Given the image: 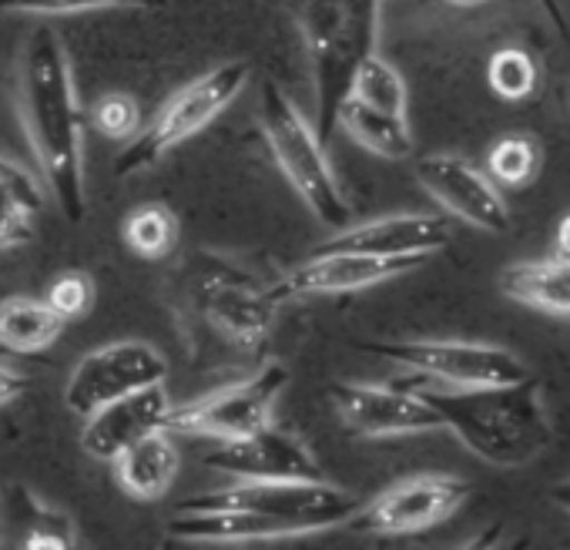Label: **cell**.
Wrapping results in <instances>:
<instances>
[{"label":"cell","instance_id":"obj_8","mask_svg":"<svg viewBox=\"0 0 570 550\" xmlns=\"http://www.w3.org/2000/svg\"><path fill=\"white\" fill-rule=\"evenodd\" d=\"M195 310L228 346L262 353L272 336L278 299L272 286H258L248 272H238L228 262H212L195 286Z\"/></svg>","mask_w":570,"mask_h":550},{"label":"cell","instance_id":"obj_29","mask_svg":"<svg viewBox=\"0 0 570 550\" xmlns=\"http://www.w3.org/2000/svg\"><path fill=\"white\" fill-rule=\"evenodd\" d=\"M48 303L71 323V320H78V316H85V313L91 310V303H95V286H91L88 275L68 272V275H61V279L48 289Z\"/></svg>","mask_w":570,"mask_h":550},{"label":"cell","instance_id":"obj_16","mask_svg":"<svg viewBox=\"0 0 570 550\" xmlns=\"http://www.w3.org/2000/svg\"><path fill=\"white\" fill-rule=\"evenodd\" d=\"M450 238L453 232L443 215L410 212V215H386L366 225H350L336 238L323 242L320 248L370 252V255H433L446 248Z\"/></svg>","mask_w":570,"mask_h":550},{"label":"cell","instance_id":"obj_10","mask_svg":"<svg viewBox=\"0 0 570 550\" xmlns=\"http://www.w3.org/2000/svg\"><path fill=\"white\" fill-rule=\"evenodd\" d=\"M430 255H370V252H343V248H320L313 258L296 265L289 275L272 286L275 299L296 296H336V293H360L400 275L416 272Z\"/></svg>","mask_w":570,"mask_h":550},{"label":"cell","instance_id":"obj_26","mask_svg":"<svg viewBox=\"0 0 570 550\" xmlns=\"http://www.w3.org/2000/svg\"><path fill=\"white\" fill-rule=\"evenodd\" d=\"M350 95H356L360 101H366L380 111H390V115H406V105H410L403 75L386 58H380L376 51L360 65Z\"/></svg>","mask_w":570,"mask_h":550},{"label":"cell","instance_id":"obj_17","mask_svg":"<svg viewBox=\"0 0 570 550\" xmlns=\"http://www.w3.org/2000/svg\"><path fill=\"white\" fill-rule=\"evenodd\" d=\"M0 547L68 550L75 547V523L68 513L41 503L28 487L11 483L0 493Z\"/></svg>","mask_w":570,"mask_h":550},{"label":"cell","instance_id":"obj_15","mask_svg":"<svg viewBox=\"0 0 570 550\" xmlns=\"http://www.w3.org/2000/svg\"><path fill=\"white\" fill-rule=\"evenodd\" d=\"M168 413H171V403L161 383L131 390L85 416L81 446L88 456L101 463H115L131 443H138L141 436L155 430H165Z\"/></svg>","mask_w":570,"mask_h":550},{"label":"cell","instance_id":"obj_3","mask_svg":"<svg viewBox=\"0 0 570 550\" xmlns=\"http://www.w3.org/2000/svg\"><path fill=\"white\" fill-rule=\"evenodd\" d=\"M296 18L316 85V135L326 145L360 65L376 51L380 0H299Z\"/></svg>","mask_w":570,"mask_h":550},{"label":"cell","instance_id":"obj_13","mask_svg":"<svg viewBox=\"0 0 570 550\" xmlns=\"http://www.w3.org/2000/svg\"><path fill=\"white\" fill-rule=\"evenodd\" d=\"M416 181L460 222L483 232H510V208L500 185L463 155H426L416 161Z\"/></svg>","mask_w":570,"mask_h":550},{"label":"cell","instance_id":"obj_25","mask_svg":"<svg viewBox=\"0 0 570 550\" xmlns=\"http://www.w3.org/2000/svg\"><path fill=\"white\" fill-rule=\"evenodd\" d=\"M487 81L503 101H527L540 91V65L523 48H500L490 55Z\"/></svg>","mask_w":570,"mask_h":550},{"label":"cell","instance_id":"obj_5","mask_svg":"<svg viewBox=\"0 0 570 550\" xmlns=\"http://www.w3.org/2000/svg\"><path fill=\"white\" fill-rule=\"evenodd\" d=\"M245 81H248V65L228 61V65H218V68L205 71L202 78H195L181 91H175L158 108L151 125L141 128L135 138H128V145L118 151L115 175L128 178L135 171H145L161 155H168L171 148H178L181 141L198 135L218 111H225L235 101V95L245 88Z\"/></svg>","mask_w":570,"mask_h":550},{"label":"cell","instance_id":"obj_6","mask_svg":"<svg viewBox=\"0 0 570 550\" xmlns=\"http://www.w3.org/2000/svg\"><path fill=\"white\" fill-rule=\"evenodd\" d=\"M356 350L400 363L426 380L446 386H503L527 380L530 370L503 346L460 343V340H393V343H356Z\"/></svg>","mask_w":570,"mask_h":550},{"label":"cell","instance_id":"obj_1","mask_svg":"<svg viewBox=\"0 0 570 550\" xmlns=\"http://www.w3.org/2000/svg\"><path fill=\"white\" fill-rule=\"evenodd\" d=\"M21 118L38 168L58 198V208L71 225H81L88 215L81 171V111L75 101L68 51L51 28H38L24 45Z\"/></svg>","mask_w":570,"mask_h":550},{"label":"cell","instance_id":"obj_12","mask_svg":"<svg viewBox=\"0 0 570 550\" xmlns=\"http://www.w3.org/2000/svg\"><path fill=\"white\" fill-rule=\"evenodd\" d=\"M330 400L340 420L370 440L383 436H413L443 430L440 413L420 396V390L406 386L403 380L390 386H366V383H333Z\"/></svg>","mask_w":570,"mask_h":550},{"label":"cell","instance_id":"obj_27","mask_svg":"<svg viewBox=\"0 0 570 550\" xmlns=\"http://www.w3.org/2000/svg\"><path fill=\"white\" fill-rule=\"evenodd\" d=\"M91 121H95V128H98L105 138H111V141H128V138L138 135L141 108H138V101H135L131 95L115 91V95H105V98L95 105Z\"/></svg>","mask_w":570,"mask_h":550},{"label":"cell","instance_id":"obj_22","mask_svg":"<svg viewBox=\"0 0 570 550\" xmlns=\"http://www.w3.org/2000/svg\"><path fill=\"white\" fill-rule=\"evenodd\" d=\"M68 320L48 299H4L0 303V346L11 356H28L48 350Z\"/></svg>","mask_w":570,"mask_h":550},{"label":"cell","instance_id":"obj_4","mask_svg":"<svg viewBox=\"0 0 570 550\" xmlns=\"http://www.w3.org/2000/svg\"><path fill=\"white\" fill-rule=\"evenodd\" d=\"M258 121H262V135H265L272 158L278 161L282 175L289 178L293 191L309 205V212L330 228H350L353 205L346 202L333 175V165L326 158V148L316 128L299 115L289 95L272 81L262 88Z\"/></svg>","mask_w":570,"mask_h":550},{"label":"cell","instance_id":"obj_19","mask_svg":"<svg viewBox=\"0 0 570 550\" xmlns=\"http://www.w3.org/2000/svg\"><path fill=\"white\" fill-rule=\"evenodd\" d=\"M118 480L128 497L135 500H158L178 473V450L168 436V430H155L131 443L118 460H115Z\"/></svg>","mask_w":570,"mask_h":550},{"label":"cell","instance_id":"obj_24","mask_svg":"<svg viewBox=\"0 0 570 550\" xmlns=\"http://www.w3.org/2000/svg\"><path fill=\"white\" fill-rule=\"evenodd\" d=\"M178 235H181L178 215L161 202L141 205L125 218V245L135 255L151 258V262L171 255L175 245H178Z\"/></svg>","mask_w":570,"mask_h":550},{"label":"cell","instance_id":"obj_34","mask_svg":"<svg viewBox=\"0 0 570 550\" xmlns=\"http://www.w3.org/2000/svg\"><path fill=\"white\" fill-rule=\"evenodd\" d=\"M446 4H453V8H480V4H487V0H446Z\"/></svg>","mask_w":570,"mask_h":550},{"label":"cell","instance_id":"obj_35","mask_svg":"<svg viewBox=\"0 0 570 550\" xmlns=\"http://www.w3.org/2000/svg\"><path fill=\"white\" fill-rule=\"evenodd\" d=\"M0 356H11V353H8V350H4V346H0Z\"/></svg>","mask_w":570,"mask_h":550},{"label":"cell","instance_id":"obj_2","mask_svg":"<svg viewBox=\"0 0 570 550\" xmlns=\"http://www.w3.org/2000/svg\"><path fill=\"white\" fill-rule=\"evenodd\" d=\"M420 396L440 413L443 430L490 466H527L553 443V420L533 376L503 386L420 390Z\"/></svg>","mask_w":570,"mask_h":550},{"label":"cell","instance_id":"obj_37","mask_svg":"<svg viewBox=\"0 0 570 550\" xmlns=\"http://www.w3.org/2000/svg\"><path fill=\"white\" fill-rule=\"evenodd\" d=\"M420 4H426V0H420Z\"/></svg>","mask_w":570,"mask_h":550},{"label":"cell","instance_id":"obj_30","mask_svg":"<svg viewBox=\"0 0 570 550\" xmlns=\"http://www.w3.org/2000/svg\"><path fill=\"white\" fill-rule=\"evenodd\" d=\"M537 8H540L543 18L550 21L553 35H557L560 41H567V38H570V21H567V11H563V0H537Z\"/></svg>","mask_w":570,"mask_h":550},{"label":"cell","instance_id":"obj_36","mask_svg":"<svg viewBox=\"0 0 570 550\" xmlns=\"http://www.w3.org/2000/svg\"><path fill=\"white\" fill-rule=\"evenodd\" d=\"M567 108H570V95H567Z\"/></svg>","mask_w":570,"mask_h":550},{"label":"cell","instance_id":"obj_28","mask_svg":"<svg viewBox=\"0 0 570 550\" xmlns=\"http://www.w3.org/2000/svg\"><path fill=\"white\" fill-rule=\"evenodd\" d=\"M168 0H0V11L18 14H75V11H95V8H141L158 11Z\"/></svg>","mask_w":570,"mask_h":550},{"label":"cell","instance_id":"obj_33","mask_svg":"<svg viewBox=\"0 0 570 550\" xmlns=\"http://www.w3.org/2000/svg\"><path fill=\"white\" fill-rule=\"evenodd\" d=\"M550 503L560 507V510L570 517V480H560V483L550 487Z\"/></svg>","mask_w":570,"mask_h":550},{"label":"cell","instance_id":"obj_14","mask_svg":"<svg viewBox=\"0 0 570 550\" xmlns=\"http://www.w3.org/2000/svg\"><path fill=\"white\" fill-rule=\"evenodd\" d=\"M205 466L238 480H326L303 440L272 426L218 443L205 456Z\"/></svg>","mask_w":570,"mask_h":550},{"label":"cell","instance_id":"obj_20","mask_svg":"<svg viewBox=\"0 0 570 550\" xmlns=\"http://www.w3.org/2000/svg\"><path fill=\"white\" fill-rule=\"evenodd\" d=\"M340 128H343L356 145H363L366 151H373V155H380V158L403 161V158L413 155V131H410L406 115L380 111V108L360 101L356 95H350V98L340 105L336 131H340Z\"/></svg>","mask_w":570,"mask_h":550},{"label":"cell","instance_id":"obj_31","mask_svg":"<svg viewBox=\"0 0 570 550\" xmlns=\"http://www.w3.org/2000/svg\"><path fill=\"white\" fill-rule=\"evenodd\" d=\"M24 390H28V380H24L21 373H14V370H8V366H0V406L14 403Z\"/></svg>","mask_w":570,"mask_h":550},{"label":"cell","instance_id":"obj_9","mask_svg":"<svg viewBox=\"0 0 570 550\" xmlns=\"http://www.w3.org/2000/svg\"><path fill=\"white\" fill-rule=\"evenodd\" d=\"M470 497V483L450 473H420L386 487L373 503L360 507L350 517V527L360 533L393 537L420 533L450 520Z\"/></svg>","mask_w":570,"mask_h":550},{"label":"cell","instance_id":"obj_23","mask_svg":"<svg viewBox=\"0 0 570 550\" xmlns=\"http://www.w3.org/2000/svg\"><path fill=\"white\" fill-rule=\"evenodd\" d=\"M543 168V148L533 135H503L487 151V175L500 188H527Z\"/></svg>","mask_w":570,"mask_h":550},{"label":"cell","instance_id":"obj_7","mask_svg":"<svg viewBox=\"0 0 570 550\" xmlns=\"http://www.w3.org/2000/svg\"><path fill=\"white\" fill-rule=\"evenodd\" d=\"M285 386H289V370L282 363H268L245 383L225 386L198 403L171 410L165 430L178 436H205L218 443L248 436L272 423V410Z\"/></svg>","mask_w":570,"mask_h":550},{"label":"cell","instance_id":"obj_32","mask_svg":"<svg viewBox=\"0 0 570 550\" xmlns=\"http://www.w3.org/2000/svg\"><path fill=\"white\" fill-rule=\"evenodd\" d=\"M553 245H557V255L570 258V212L560 218V225H557V235H553Z\"/></svg>","mask_w":570,"mask_h":550},{"label":"cell","instance_id":"obj_11","mask_svg":"<svg viewBox=\"0 0 570 550\" xmlns=\"http://www.w3.org/2000/svg\"><path fill=\"white\" fill-rule=\"evenodd\" d=\"M165 373H168L165 356L155 346L138 343V340L111 343V346L88 353L75 366L68 390H65V403L78 416H88L98 406H105L131 390L165 383Z\"/></svg>","mask_w":570,"mask_h":550},{"label":"cell","instance_id":"obj_21","mask_svg":"<svg viewBox=\"0 0 570 550\" xmlns=\"http://www.w3.org/2000/svg\"><path fill=\"white\" fill-rule=\"evenodd\" d=\"M45 208L41 181L18 161L0 155V248H21L35 238Z\"/></svg>","mask_w":570,"mask_h":550},{"label":"cell","instance_id":"obj_18","mask_svg":"<svg viewBox=\"0 0 570 550\" xmlns=\"http://www.w3.org/2000/svg\"><path fill=\"white\" fill-rule=\"evenodd\" d=\"M500 293L530 310L570 320V258H530L500 272Z\"/></svg>","mask_w":570,"mask_h":550}]
</instances>
